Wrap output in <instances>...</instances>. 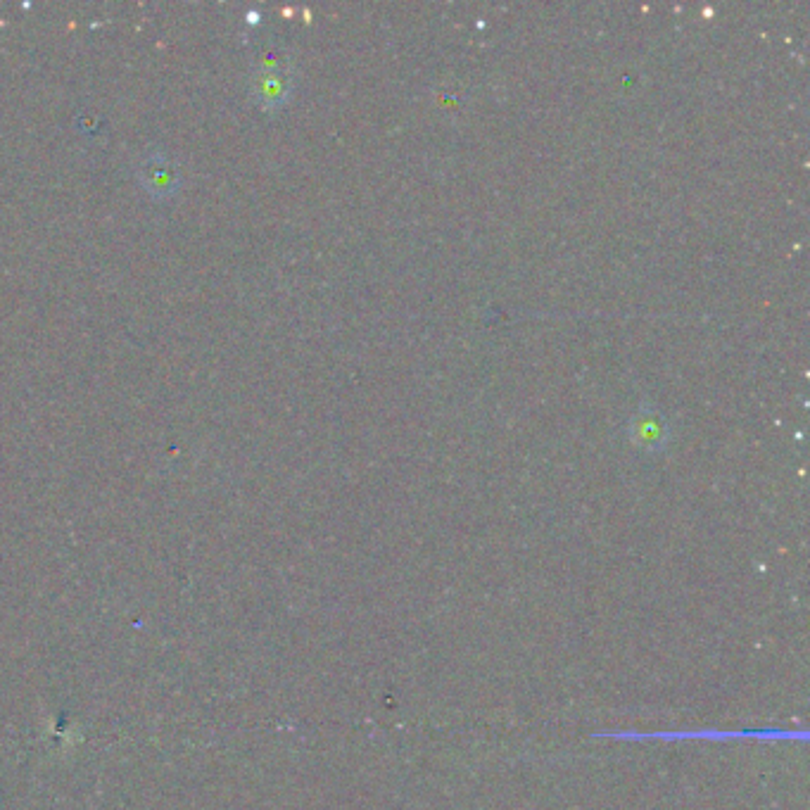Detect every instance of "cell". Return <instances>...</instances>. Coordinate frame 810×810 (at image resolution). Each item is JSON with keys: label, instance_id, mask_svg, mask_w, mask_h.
Wrapping results in <instances>:
<instances>
[{"label": "cell", "instance_id": "cell-4", "mask_svg": "<svg viewBox=\"0 0 810 810\" xmlns=\"http://www.w3.org/2000/svg\"><path fill=\"white\" fill-rule=\"evenodd\" d=\"M248 22H252V24L257 22V12H248Z\"/></svg>", "mask_w": 810, "mask_h": 810}, {"label": "cell", "instance_id": "cell-2", "mask_svg": "<svg viewBox=\"0 0 810 810\" xmlns=\"http://www.w3.org/2000/svg\"><path fill=\"white\" fill-rule=\"evenodd\" d=\"M136 179L150 198L169 200L181 191L183 174L172 155L162 153V150H150V153L138 157Z\"/></svg>", "mask_w": 810, "mask_h": 810}, {"label": "cell", "instance_id": "cell-1", "mask_svg": "<svg viewBox=\"0 0 810 810\" xmlns=\"http://www.w3.org/2000/svg\"><path fill=\"white\" fill-rule=\"evenodd\" d=\"M293 86V67L278 53H264L250 72V98L267 112L286 105L293 96Z\"/></svg>", "mask_w": 810, "mask_h": 810}, {"label": "cell", "instance_id": "cell-3", "mask_svg": "<svg viewBox=\"0 0 810 810\" xmlns=\"http://www.w3.org/2000/svg\"><path fill=\"white\" fill-rule=\"evenodd\" d=\"M628 435H630V442L635 447L647 449V452H658V449H663L668 445L670 423L656 407H651V404H642L637 414L630 419Z\"/></svg>", "mask_w": 810, "mask_h": 810}]
</instances>
